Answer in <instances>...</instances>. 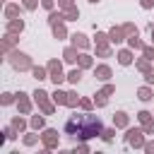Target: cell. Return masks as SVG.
Returning a JSON list of instances; mask_svg holds the SVG:
<instances>
[{
    "label": "cell",
    "instance_id": "6da1fadb",
    "mask_svg": "<svg viewBox=\"0 0 154 154\" xmlns=\"http://www.w3.org/2000/svg\"><path fill=\"white\" fill-rule=\"evenodd\" d=\"M65 130H67V135H72V137L87 140V137H94V135L101 132V120H99L96 116H72V118L67 120Z\"/></svg>",
    "mask_w": 154,
    "mask_h": 154
},
{
    "label": "cell",
    "instance_id": "7a4b0ae2",
    "mask_svg": "<svg viewBox=\"0 0 154 154\" xmlns=\"http://www.w3.org/2000/svg\"><path fill=\"white\" fill-rule=\"evenodd\" d=\"M48 70H51V79H53L55 84H60V82H63V70H60V63L51 60V63H48Z\"/></svg>",
    "mask_w": 154,
    "mask_h": 154
},
{
    "label": "cell",
    "instance_id": "3957f363",
    "mask_svg": "<svg viewBox=\"0 0 154 154\" xmlns=\"http://www.w3.org/2000/svg\"><path fill=\"white\" fill-rule=\"evenodd\" d=\"M12 65H14L17 70H26V67H29V58L22 55V53H14V55H12Z\"/></svg>",
    "mask_w": 154,
    "mask_h": 154
},
{
    "label": "cell",
    "instance_id": "277c9868",
    "mask_svg": "<svg viewBox=\"0 0 154 154\" xmlns=\"http://www.w3.org/2000/svg\"><path fill=\"white\" fill-rule=\"evenodd\" d=\"M34 96H36V101L41 103V108H43V113H51V111H53V106H51V103H48V99H46V96H48L46 91H36Z\"/></svg>",
    "mask_w": 154,
    "mask_h": 154
},
{
    "label": "cell",
    "instance_id": "5b68a950",
    "mask_svg": "<svg viewBox=\"0 0 154 154\" xmlns=\"http://www.w3.org/2000/svg\"><path fill=\"white\" fill-rule=\"evenodd\" d=\"M43 142H46L48 147H55V144H58V132H55V130H46V132H43Z\"/></svg>",
    "mask_w": 154,
    "mask_h": 154
},
{
    "label": "cell",
    "instance_id": "8992f818",
    "mask_svg": "<svg viewBox=\"0 0 154 154\" xmlns=\"http://www.w3.org/2000/svg\"><path fill=\"white\" fill-rule=\"evenodd\" d=\"M140 135H142L140 130H130V132H128V142H130L132 147H142V137H140Z\"/></svg>",
    "mask_w": 154,
    "mask_h": 154
},
{
    "label": "cell",
    "instance_id": "52a82bcc",
    "mask_svg": "<svg viewBox=\"0 0 154 154\" xmlns=\"http://www.w3.org/2000/svg\"><path fill=\"white\" fill-rule=\"evenodd\" d=\"M108 94H113V87H111V84H108V87H103V89H101V91L96 94V103H99V106H103V103H106V96H108Z\"/></svg>",
    "mask_w": 154,
    "mask_h": 154
},
{
    "label": "cell",
    "instance_id": "ba28073f",
    "mask_svg": "<svg viewBox=\"0 0 154 154\" xmlns=\"http://www.w3.org/2000/svg\"><path fill=\"white\" fill-rule=\"evenodd\" d=\"M140 120L144 123V128H147V132H154V123L149 120V113H147V111H142V113H140Z\"/></svg>",
    "mask_w": 154,
    "mask_h": 154
},
{
    "label": "cell",
    "instance_id": "9c48e42d",
    "mask_svg": "<svg viewBox=\"0 0 154 154\" xmlns=\"http://www.w3.org/2000/svg\"><path fill=\"white\" fill-rule=\"evenodd\" d=\"M118 60H120V65H130V60H132L130 51H120V53H118Z\"/></svg>",
    "mask_w": 154,
    "mask_h": 154
},
{
    "label": "cell",
    "instance_id": "30bf717a",
    "mask_svg": "<svg viewBox=\"0 0 154 154\" xmlns=\"http://www.w3.org/2000/svg\"><path fill=\"white\" fill-rule=\"evenodd\" d=\"M96 77H99V79H108V77H111V70H108L106 65H101V67H96Z\"/></svg>",
    "mask_w": 154,
    "mask_h": 154
},
{
    "label": "cell",
    "instance_id": "8fae6325",
    "mask_svg": "<svg viewBox=\"0 0 154 154\" xmlns=\"http://www.w3.org/2000/svg\"><path fill=\"white\" fill-rule=\"evenodd\" d=\"M113 120H116V125H120V128H125V125H128V116H125V113H116V116H113Z\"/></svg>",
    "mask_w": 154,
    "mask_h": 154
},
{
    "label": "cell",
    "instance_id": "7c38bea8",
    "mask_svg": "<svg viewBox=\"0 0 154 154\" xmlns=\"http://www.w3.org/2000/svg\"><path fill=\"white\" fill-rule=\"evenodd\" d=\"M123 34H128V31H125V26H123V29H113V31H111V41H120V38H123Z\"/></svg>",
    "mask_w": 154,
    "mask_h": 154
},
{
    "label": "cell",
    "instance_id": "4fadbf2b",
    "mask_svg": "<svg viewBox=\"0 0 154 154\" xmlns=\"http://www.w3.org/2000/svg\"><path fill=\"white\" fill-rule=\"evenodd\" d=\"M72 38H75V46H79V48H84V46H87V38H84L82 34H75Z\"/></svg>",
    "mask_w": 154,
    "mask_h": 154
},
{
    "label": "cell",
    "instance_id": "5bb4252c",
    "mask_svg": "<svg viewBox=\"0 0 154 154\" xmlns=\"http://www.w3.org/2000/svg\"><path fill=\"white\" fill-rule=\"evenodd\" d=\"M24 29V22L19 19V22H10V31H22Z\"/></svg>",
    "mask_w": 154,
    "mask_h": 154
},
{
    "label": "cell",
    "instance_id": "9a60e30c",
    "mask_svg": "<svg viewBox=\"0 0 154 154\" xmlns=\"http://www.w3.org/2000/svg\"><path fill=\"white\" fill-rule=\"evenodd\" d=\"M79 77H82V72H79V70H72V72L67 75V79H70V82H75V84L79 82Z\"/></svg>",
    "mask_w": 154,
    "mask_h": 154
},
{
    "label": "cell",
    "instance_id": "2e32d148",
    "mask_svg": "<svg viewBox=\"0 0 154 154\" xmlns=\"http://www.w3.org/2000/svg\"><path fill=\"white\" fill-rule=\"evenodd\" d=\"M130 46H132V48H142V41L137 38V34H132V36H130Z\"/></svg>",
    "mask_w": 154,
    "mask_h": 154
},
{
    "label": "cell",
    "instance_id": "e0dca14e",
    "mask_svg": "<svg viewBox=\"0 0 154 154\" xmlns=\"http://www.w3.org/2000/svg\"><path fill=\"white\" fill-rule=\"evenodd\" d=\"M34 77L36 79H46V70L43 67H34Z\"/></svg>",
    "mask_w": 154,
    "mask_h": 154
},
{
    "label": "cell",
    "instance_id": "ac0fdd59",
    "mask_svg": "<svg viewBox=\"0 0 154 154\" xmlns=\"http://www.w3.org/2000/svg\"><path fill=\"white\" fill-rule=\"evenodd\" d=\"M58 103H67V94H63V91H55V96H53Z\"/></svg>",
    "mask_w": 154,
    "mask_h": 154
},
{
    "label": "cell",
    "instance_id": "d6986e66",
    "mask_svg": "<svg viewBox=\"0 0 154 154\" xmlns=\"http://www.w3.org/2000/svg\"><path fill=\"white\" fill-rule=\"evenodd\" d=\"M75 55H77V53H75L72 48H67V51H65V60H67V63H72V60H77Z\"/></svg>",
    "mask_w": 154,
    "mask_h": 154
},
{
    "label": "cell",
    "instance_id": "ffe728a7",
    "mask_svg": "<svg viewBox=\"0 0 154 154\" xmlns=\"http://www.w3.org/2000/svg\"><path fill=\"white\" fill-rule=\"evenodd\" d=\"M79 65H82V67H89V65H91V58H89V55H79Z\"/></svg>",
    "mask_w": 154,
    "mask_h": 154
},
{
    "label": "cell",
    "instance_id": "44dd1931",
    "mask_svg": "<svg viewBox=\"0 0 154 154\" xmlns=\"http://www.w3.org/2000/svg\"><path fill=\"white\" fill-rule=\"evenodd\" d=\"M22 96H24V94H19V108L26 113V111H29V101H26V99H22Z\"/></svg>",
    "mask_w": 154,
    "mask_h": 154
},
{
    "label": "cell",
    "instance_id": "7402d4cb",
    "mask_svg": "<svg viewBox=\"0 0 154 154\" xmlns=\"http://www.w3.org/2000/svg\"><path fill=\"white\" fill-rule=\"evenodd\" d=\"M140 99H142V101H149V99H152L149 89H140Z\"/></svg>",
    "mask_w": 154,
    "mask_h": 154
},
{
    "label": "cell",
    "instance_id": "603a6c76",
    "mask_svg": "<svg viewBox=\"0 0 154 154\" xmlns=\"http://www.w3.org/2000/svg\"><path fill=\"white\" fill-rule=\"evenodd\" d=\"M75 17H77V10H75V7H72V10H67V12H65V19H75Z\"/></svg>",
    "mask_w": 154,
    "mask_h": 154
},
{
    "label": "cell",
    "instance_id": "cb8c5ba5",
    "mask_svg": "<svg viewBox=\"0 0 154 154\" xmlns=\"http://www.w3.org/2000/svg\"><path fill=\"white\" fill-rule=\"evenodd\" d=\"M53 31H55V36H65V29H63L60 24H55V26H53Z\"/></svg>",
    "mask_w": 154,
    "mask_h": 154
},
{
    "label": "cell",
    "instance_id": "d4e9b609",
    "mask_svg": "<svg viewBox=\"0 0 154 154\" xmlns=\"http://www.w3.org/2000/svg\"><path fill=\"white\" fill-rule=\"evenodd\" d=\"M14 14H17V5H10L7 7V17H14Z\"/></svg>",
    "mask_w": 154,
    "mask_h": 154
},
{
    "label": "cell",
    "instance_id": "484cf974",
    "mask_svg": "<svg viewBox=\"0 0 154 154\" xmlns=\"http://www.w3.org/2000/svg\"><path fill=\"white\" fill-rule=\"evenodd\" d=\"M77 103V96L75 94H67V106H75Z\"/></svg>",
    "mask_w": 154,
    "mask_h": 154
},
{
    "label": "cell",
    "instance_id": "4316f807",
    "mask_svg": "<svg viewBox=\"0 0 154 154\" xmlns=\"http://www.w3.org/2000/svg\"><path fill=\"white\" fill-rule=\"evenodd\" d=\"M144 58H147V60H154V51H152V48H144Z\"/></svg>",
    "mask_w": 154,
    "mask_h": 154
},
{
    "label": "cell",
    "instance_id": "83f0119b",
    "mask_svg": "<svg viewBox=\"0 0 154 154\" xmlns=\"http://www.w3.org/2000/svg\"><path fill=\"white\" fill-rule=\"evenodd\" d=\"M31 123H34V128H41V125H43V120H41V118H38V116H36V118H34V120H31Z\"/></svg>",
    "mask_w": 154,
    "mask_h": 154
},
{
    "label": "cell",
    "instance_id": "f1b7e54d",
    "mask_svg": "<svg viewBox=\"0 0 154 154\" xmlns=\"http://www.w3.org/2000/svg\"><path fill=\"white\" fill-rule=\"evenodd\" d=\"M24 5H26L29 10H34V7H36V0H24Z\"/></svg>",
    "mask_w": 154,
    "mask_h": 154
},
{
    "label": "cell",
    "instance_id": "f546056e",
    "mask_svg": "<svg viewBox=\"0 0 154 154\" xmlns=\"http://www.w3.org/2000/svg\"><path fill=\"white\" fill-rule=\"evenodd\" d=\"M154 5V0H142V7H152Z\"/></svg>",
    "mask_w": 154,
    "mask_h": 154
},
{
    "label": "cell",
    "instance_id": "4dcf8cb0",
    "mask_svg": "<svg viewBox=\"0 0 154 154\" xmlns=\"http://www.w3.org/2000/svg\"><path fill=\"white\" fill-rule=\"evenodd\" d=\"M147 82H149V84L154 82V72H147Z\"/></svg>",
    "mask_w": 154,
    "mask_h": 154
},
{
    "label": "cell",
    "instance_id": "1f68e13d",
    "mask_svg": "<svg viewBox=\"0 0 154 154\" xmlns=\"http://www.w3.org/2000/svg\"><path fill=\"white\" fill-rule=\"evenodd\" d=\"M70 2H72V0H60V5H65V7H67Z\"/></svg>",
    "mask_w": 154,
    "mask_h": 154
},
{
    "label": "cell",
    "instance_id": "d6a6232c",
    "mask_svg": "<svg viewBox=\"0 0 154 154\" xmlns=\"http://www.w3.org/2000/svg\"><path fill=\"white\" fill-rule=\"evenodd\" d=\"M89 2H96V0H89Z\"/></svg>",
    "mask_w": 154,
    "mask_h": 154
}]
</instances>
